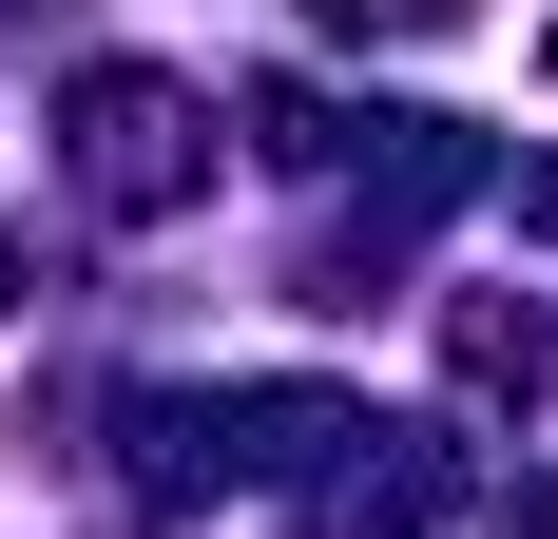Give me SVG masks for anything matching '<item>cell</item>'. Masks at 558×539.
<instances>
[{"mask_svg": "<svg viewBox=\"0 0 558 539\" xmlns=\"http://www.w3.org/2000/svg\"><path fill=\"white\" fill-rule=\"evenodd\" d=\"M77 173H97V213H173L193 193V97L173 77H97L77 97Z\"/></svg>", "mask_w": 558, "mask_h": 539, "instance_id": "obj_1", "label": "cell"}, {"mask_svg": "<svg viewBox=\"0 0 558 539\" xmlns=\"http://www.w3.org/2000/svg\"><path fill=\"white\" fill-rule=\"evenodd\" d=\"M482 539H558V501H539V482H520V501H482Z\"/></svg>", "mask_w": 558, "mask_h": 539, "instance_id": "obj_2", "label": "cell"}]
</instances>
